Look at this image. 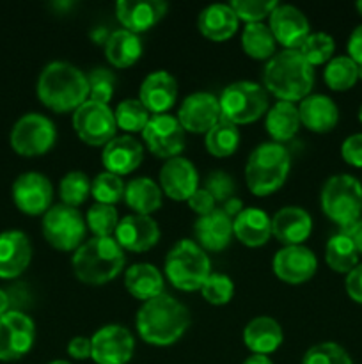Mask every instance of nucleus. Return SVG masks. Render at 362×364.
Returning a JSON list of instances; mask_svg holds the SVG:
<instances>
[{
    "label": "nucleus",
    "mask_w": 362,
    "mask_h": 364,
    "mask_svg": "<svg viewBox=\"0 0 362 364\" xmlns=\"http://www.w3.org/2000/svg\"><path fill=\"white\" fill-rule=\"evenodd\" d=\"M314 84V71L298 50H283L266 63L263 85L279 102H302Z\"/></svg>",
    "instance_id": "obj_3"
},
{
    "label": "nucleus",
    "mask_w": 362,
    "mask_h": 364,
    "mask_svg": "<svg viewBox=\"0 0 362 364\" xmlns=\"http://www.w3.org/2000/svg\"><path fill=\"white\" fill-rule=\"evenodd\" d=\"M322 210L332 223L351 226L362 213V183L350 174L329 178L322 188Z\"/></svg>",
    "instance_id": "obj_7"
},
{
    "label": "nucleus",
    "mask_w": 362,
    "mask_h": 364,
    "mask_svg": "<svg viewBox=\"0 0 362 364\" xmlns=\"http://www.w3.org/2000/svg\"><path fill=\"white\" fill-rule=\"evenodd\" d=\"M194 235L197 244L204 251L219 252L224 251L233 240V219L222 212V208H215L208 215H202L195 220Z\"/></svg>",
    "instance_id": "obj_25"
},
{
    "label": "nucleus",
    "mask_w": 362,
    "mask_h": 364,
    "mask_svg": "<svg viewBox=\"0 0 362 364\" xmlns=\"http://www.w3.org/2000/svg\"><path fill=\"white\" fill-rule=\"evenodd\" d=\"M9 308H11L9 295H7V291H4L2 288H0V316L6 315V313L9 311Z\"/></svg>",
    "instance_id": "obj_57"
},
{
    "label": "nucleus",
    "mask_w": 362,
    "mask_h": 364,
    "mask_svg": "<svg viewBox=\"0 0 362 364\" xmlns=\"http://www.w3.org/2000/svg\"><path fill=\"white\" fill-rule=\"evenodd\" d=\"M35 340L34 320L18 309L0 316V361H18L31 352Z\"/></svg>",
    "instance_id": "obj_12"
},
{
    "label": "nucleus",
    "mask_w": 362,
    "mask_h": 364,
    "mask_svg": "<svg viewBox=\"0 0 362 364\" xmlns=\"http://www.w3.org/2000/svg\"><path fill=\"white\" fill-rule=\"evenodd\" d=\"M124 203L138 215H149L162 206V188L151 178H135L124 187Z\"/></svg>",
    "instance_id": "obj_34"
},
{
    "label": "nucleus",
    "mask_w": 362,
    "mask_h": 364,
    "mask_svg": "<svg viewBox=\"0 0 362 364\" xmlns=\"http://www.w3.org/2000/svg\"><path fill=\"white\" fill-rule=\"evenodd\" d=\"M275 38L268 25L265 23H247L241 32V46L245 53L252 59H272L275 55Z\"/></svg>",
    "instance_id": "obj_36"
},
{
    "label": "nucleus",
    "mask_w": 362,
    "mask_h": 364,
    "mask_svg": "<svg viewBox=\"0 0 362 364\" xmlns=\"http://www.w3.org/2000/svg\"><path fill=\"white\" fill-rule=\"evenodd\" d=\"M119 220L116 206L103 205V203H94L85 215V224L91 233L98 238L112 237Z\"/></svg>",
    "instance_id": "obj_40"
},
{
    "label": "nucleus",
    "mask_w": 362,
    "mask_h": 364,
    "mask_svg": "<svg viewBox=\"0 0 362 364\" xmlns=\"http://www.w3.org/2000/svg\"><path fill=\"white\" fill-rule=\"evenodd\" d=\"M124 287L131 297L148 302L163 294V276L155 265L137 263L124 274Z\"/></svg>",
    "instance_id": "obj_31"
},
{
    "label": "nucleus",
    "mask_w": 362,
    "mask_h": 364,
    "mask_svg": "<svg viewBox=\"0 0 362 364\" xmlns=\"http://www.w3.org/2000/svg\"><path fill=\"white\" fill-rule=\"evenodd\" d=\"M190 322V311L187 306L165 291L144 302L135 318L138 336L155 347H169L176 343L187 333Z\"/></svg>",
    "instance_id": "obj_1"
},
{
    "label": "nucleus",
    "mask_w": 362,
    "mask_h": 364,
    "mask_svg": "<svg viewBox=\"0 0 362 364\" xmlns=\"http://www.w3.org/2000/svg\"><path fill=\"white\" fill-rule=\"evenodd\" d=\"M220 119L222 116H220L219 98L212 92H192L183 100L177 112V121L183 130L192 134L206 135Z\"/></svg>",
    "instance_id": "obj_16"
},
{
    "label": "nucleus",
    "mask_w": 362,
    "mask_h": 364,
    "mask_svg": "<svg viewBox=\"0 0 362 364\" xmlns=\"http://www.w3.org/2000/svg\"><path fill=\"white\" fill-rule=\"evenodd\" d=\"M270 31L284 50H300L311 34V25L298 7L279 4L270 14Z\"/></svg>",
    "instance_id": "obj_18"
},
{
    "label": "nucleus",
    "mask_w": 362,
    "mask_h": 364,
    "mask_svg": "<svg viewBox=\"0 0 362 364\" xmlns=\"http://www.w3.org/2000/svg\"><path fill=\"white\" fill-rule=\"evenodd\" d=\"M209 274H212V262L197 242L183 238L167 252L165 276L177 290H201Z\"/></svg>",
    "instance_id": "obj_6"
},
{
    "label": "nucleus",
    "mask_w": 362,
    "mask_h": 364,
    "mask_svg": "<svg viewBox=\"0 0 362 364\" xmlns=\"http://www.w3.org/2000/svg\"><path fill=\"white\" fill-rule=\"evenodd\" d=\"M53 188L41 173H23L13 183V201L25 215H45L52 208Z\"/></svg>",
    "instance_id": "obj_15"
},
{
    "label": "nucleus",
    "mask_w": 362,
    "mask_h": 364,
    "mask_svg": "<svg viewBox=\"0 0 362 364\" xmlns=\"http://www.w3.org/2000/svg\"><path fill=\"white\" fill-rule=\"evenodd\" d=\"M233 235L247 247H261L272 237V219L261 208H243L233 219Z\"/></svg>",
    "instance_id": "obj_27"
},
{
    "label": "nucleus",
    "mask_w": 362,
    "mask_h": 364,
    "mask_svg": "<svg viewBox=\"0 0 362 364\" xmlns=\"http://www.w3.org/2000/svg\"><path fill=\"white\" fill-rule=\"evenodd\" d=\"M283 327L270 316L252 318L243 329V341L252 354H272L283 345Z\"/></svg>",
    "instance_id": "obj_30"
},
{
    "label": "nucleus",
    "mask_w": 362,
    "mask_h": 364,
    "mask_svg": "<svg viewBox=\"0 0 362 364\" xmlns=\"http://www.w3.org/2000/svg\"><path fill=\"white\" fill-rule=\"evenodd\" d=\"M348 57L357 66H362V25H358L348 39Z\"/></svg>",
    "instance_id": "obj_53"
},
{
    "label": "nucleus",
    "mask_w": 362,
    "mask_h": 364,
    "mask_svg": "<svg viewBox=\"0 0 362 364\" xmlns=\"http://www.w3.org/2000/svg\"><path fill=\"white\" fill-rule=\"evenodd\" d=\"M109 36H110V32L106 31L105 27H94L91 31V39L94 43H98V45H103L105 46V43H106V39H109Z\"/></svg>",
    "instance_id": "obj_56"
},
{
    "label": "nucleus",
    "mask_w": 362,
    "mask_h": 364,
    "mask_svg": "<svg viewBox=\"0 0 362 364\" xmlns=\"http://www.w3.org/2000/svg\"><path fill=\"white\" fill-rule=\"evenodd\" d=\"M114 238L123 251L146 252L158 244L160 228L153 217L131 213L119 220Z\"/></svg>",
    "instance_id": "obj_19"
},
{
    "label": "nucleus",
    "mask_w": 362,
    "mask_h": 364,
    "mask_svg": "<svg viewBox=\"0 0 362 364\" xmlns=\"http://www.w3.org/2000/svg\"><path fill=\"white\" fill-rule=\"evenodd\" d=\"M105 55L109 63L116 68H130L141 59L142 41L138 34L119 28L110 32L105 43Z\"/></svg>",
    "instance_id": "obj_32"
},
{
    "label": "nucleus",
    "mask_w": 362,
    "mask_h": 364,
    "mask_svg": "<svg viewBox=\"0 0 362 364\" xmlns=\"http://www.w3.org/2000/svg\"><path fill=\"white\" fill-rule=\"evenodd\" d=\"M229 6L236 13L238 20H243L247 23H261L263 18H270V14L279 6V2H273V0H234Z\"/></svg>",
    "instance_id": "obj_47"
},
{
    "label": "nucleus",
    "mask_w": 362,
    "mask_h": 364,
    "mask_svg": "<svg viewBox=\"0 0 362 364\" xmlns=\"http://www.w3.org/2000/svg\"><path fill=\"white\" fill-rule=\"evenodd\" d=\"M38 98L53 112H75L89 100L87 75L62 60L46 64L38 78Z\"/></svg>",
    "instance_id": "obj_2"
},
{
    "label": "nucleus",
    "mask_w": 362,
    "mask_h": 364,
    "mask_svg": "<svg viewBox=\"0 0 362 364\" xmlns=\"http://www.w3.org/2000/svg\"><path fill=\"white\" fill-rule=\"evenodd\" d=\"M273 274L287 284H302L318 270L314 252L305 245H284L273 256Z\"/></svg>",
    "instance_id": "obj_17"
},
{
    "label": "nucleus",
    "mask_w": 362,
    "mask_h": 364,
    "mask_svg": "<svg viewBox=\"0 0 362 364\" xmlns=\"http://www.w3.org/2000/svg\"><path fill=\"white\" fill-rule=\"evenodd\" d=\"M325 262L337 274H348L358 265V251L348 235L339 231L330 237L325 247Z\"/></svg>",
    "instance_id": "obj_35"
},
{
    "label": "nucleus",
    "mask_w": 362,
    "mask_h": 364,
    "mask_svg": "<svg viewBox=\"0 0 362 364\" xmlns=\"http://www.w3.org/2000/svg\"><path fill=\"white\" fill-rule=\"evenodd\" d=\"M341 156L353 167H362V134H353L344 139L341 146Z\"/></svg>",
    "instance_id": "obj_49"
},
{
    "label": "nucleus",
    "mask_w": 362,
    "mask_h": 364,
    "mask_svg": "<svg viewBox=\"0 0 362 364\" xmlns=\"http://www.w3.org/2000/svg\"><path fill=\"white\" fill-rule=\"evenodd\" d=\"M357 11L362 14V0H358L357 2Z\"/></svg>",
    "instance_id": "obj_60"
},
{
    "label": "nucleus",
    "mask_w": 362,
    "mask_h": 364,
    "mask_svg": "<svg viewBox=\"0 0 362 364\" xmlns=\"http://www.w3.org/2000/svg\"><path fill=\"white\" fill-rule=\"evenodd\" d=\"M341 233L348 235V237L351 238V242L355 244V247H357L358 255H362V219H358L357 223H353L351 226L343 228Z\"/></svg>",
    "instance_id": "obj_54"
},
{
    "label": "nucleus",
    "mask_w": 362,
    "mask_h": 364,
    "mask_svg": "<svg viewBox=\"0 0 362 364\" xmlns=\"http://www.w3.org/2000/svg\"><path fill=\"white\" fill-rule=\"evenodd\" d=\"M48 364H71V363L62 361V359H59V361H52V363H48Z\"/></svg>",
    "instance_id": "obj_59"
},
{
    "label": "nucleus",
    "mask_w": 362,
    "mask_h": 364,
    "mask_svg": "<svg viewBox=\"0 0 362 364\" xmlns=\"http://www.w3.org/2000/svg\"><path fill=\"white\" fill-rule=\"evenodd\" d=\"M41 228L46 242L57 251H77L87 231L82 213L64 203L53 205L43 215Z\"/></svg>",
    "instance_id": "obj_9"
},
{
    "label": "nucleus",
    "mask_w": 362,
    "mask_h": 364,
    "mask_svg": "<svg viewBox=\"0 0 362 364\" xmlns=\"http://www.w3.org/2000/svg\"><path fill=\"white\" fill-rule=\"evenodd\" d=\"M126 258L116 238H91L75 251L71 267L78 281L91 287H102L116 279L123 270Z\"/></svg>",
    "instance_id": "obj_4"
},
{
    "label": "nucleus",
    "mask_w": 362,
    "mask_h": 364,
    "mask_svg": "<svg viewBox=\"0 0 362 364\" xmlns=\"http://www.w3.org/2000/svg\"><path fill=\"white\" fill-rule=\"evenodd\" d=\"M334 50H336V43H334L332 36L325 34V32H312L298 52L314 68L319 66V64L329 63L334 55Z\"/></svg>",
    "instance_id": "obj_42"
},
{
    "label": "nucleus",
    "mask_w": 362,
    "mask_h": 364,
    "mask_svg": "<svg viewBox=\"0 0 362 364\" xmlns=\"http://www.w3.org/2000/svg\"><path fill=\"white\" fill-rule=\"evenodd\" d=\"M32 245L23 231L0 233V279H14L31 265Z\"/></svg>",
    "instance_id": "obj_22"
},
{
    "label": "nucleus",
    "mask_w": 362,
    "mask_h": 364,
    "mask_svg": "<svg viewBox=\"0 0 362 364\" xmlns=\"http://www.w3.org/2000/svg\"><path fill=\"white\" fill-rule=\"evenodd\" d=\"M59 194L64 205L77 208L84 205L85 199L91 194V180L82 171H71L60 180Z\"/></svg>",
    "instance_id": "obj_41"
},
{
    "label": "nucleus",
    "mask_w": 362,
    "mask_h": 364,
    "mask_svg": "<svg viewBox=\"0 0 362 364\" xmlns=\"http://www.w3.org/2000/svg\"><path fill=\"white\" fill-rule=\"evenodd\" d=\"M234 188L236 187H234L233 178L220 169L209 173L204 180V191L220 205H224L227 199L234 198Z\"/></svg>",
    "instance_id": "obj_48"
},
{
    "label": "nucleus",
    "mask_w": 362,
    "mask_h": 364,
    "mask_svg": "<svg viewBox=\"0 0 362 364\" xmlns=\"http://www.w3.org/2000/svg\"><path fill=\"white\" fill-rule=\"evenodd\" d=\"M220 116L233 124H247L258 121L268 110V95L256 82H233L219 98Z\"/></svg>",
    "instance_id": "obj_8"
},
{
    "label": "nucleus",
    "mask_w": 362,
    "mask_h": 364,
    "mask_svg": "<svg viewBox=\"0 0 362 364\" xmlns=\"http://www.w3.org/2000/svg\"><path fill=\"white\" fill-rule=\"evenodd\" d=\"M114 116H116L117 128L124 132H130V134H137L146 128V124L151 119V114L149 110L142 105L141 100H124L117 105V109L114 110Z\"/></svg>",
    "instance_id": "obj_39"
},
{
    "label": "nucleus",
    "mask_w": 362,
    "mask_h": 364,
    "mask_svg": "<svg viewBox=\"0 0 362 364\" xmlns=\"http://www.w3.org/2000/svg\"><path fill=\"white\" fill-rule=\"evenodd\" d=\"M91 359L96 364H126L133 358V334L123 326L110 323L96 331L91 338Z\"/></svg>",
    "instance_id": "obj_14"
},
{
    "label": "nucleus",
    "mask_w": 362,
    "mask_h": 364,
    "mask_svg": "<svg viewBox=\"0 0 362 364\" xmlns=\"http://www.w3.org/2000/svg\"><path fill=\"white\" fill-rule=\"evenodd\" d=\"M55 139V124L38 112L21 116L11 130V146L21 156L45 155L53 148Z\"/></svg>",
    "instance_id": "obj_10"
},
{
    "label": "nucleus",
    "mask_w": 362,
    "mask_h": 364,
    "mask_svg": "<svg viewBox=\"0 0 362 364\" xmlns=\"http://www.w3.org/2000/svg\"><path fill=\"white\" fill-rule=\"evenodd\" d=\"M300 124L298 107L291 102H277L266 112V132L273 139V142H279V144L293 139Z\"/></svg>",
    "instance_id": "obj_33"
},
{
    "label": "nucleus",
    "mask_w": 362,
    "mask_h": 364,
    "mask_svg": "<svg viewBox=\"0 0 362 364\" xmlns=\"http://www.w3.org/2000/svg\"><path fill=\"white\" fill-rule=\"evenodd\" d=\"M241 210H243V203H241L240 198H231L222 205V212L226 213L229 219H234Z\"/></svg>",
    "instance_id": "obj_55"
},
{
    "label": "nucleus",
    "mask_w": 362,
    "mask_h": 364,
    "mask_svg": "<svg viewBox=\"0 0 362 364\" xmlns=\"http://www.w3.org/2000/svg\"><path fill=\"white\" fill-rule=\"evenodd\" d=\"M323 78L332 91H348L357 84L358 66L348 55L332 57L327 63Z\"/></svg>",
    "instance_id": "obj_38"
},
{
    "label": "nucleus",
    "mask_w": 362,
    "mask_h": 364,
    "mask_svg": "<svg viewBox=\"0 0 362 364\" xmlns=\"http://www.w3.org/2000/svg\"><path fill=\"white\" fill-rule=\"evenodd\" d=\"M142 159H144V148L131 135L114 137L112 141L103 146V166H105L106 173L117 174V176H124L137 169L142 164Z\"/></svg>",
    "instance_id": "obj_23"
},
{
    "label": "nucleus",
    "mask_w": 362,
    "mask_h": 364,
    "mask_svg": "<svg viewBox=\"0 0 362 364\" xmlns=\"http://www.w3.org/2000/svg\"><path fill=\"white\" fill-rule=\"evenodd\" d=\"M204 297V301H208L213 306H224L233 299L234 295V284L231 281L229 276L226 274H209L208 279L202 283L201 290H199Z\"/></svg>",
    "instance_id": "obj_45"
},
{
    "label": "nucleus",
    "mask_w": 362,
    "mask_h": 364,
    "mask_svg": "<svg viewBox=\"0 0 362 364\" xmlns=\"http://www.w3.org/2000/svg\"><path fill=\"white\" fill-rule=\"evenodd\" d=\"M358 78H362V66H358Z\"/></svg>",
    "instance_id": "obj_62"
},
{
    "label": "nucleus",
    "mask_w": 362,
    "mask_h": 364,
    "mask_svg": "<svg viewBox=\"0 0 362 364\" xmlns=\"http://www.w3.org/2000/svg\"><path fill=\"white\" fill-rule=\"evenodd\" d=\"M89 84V100L92 102L109 105L112 100L114 91H116V75L106 68H94L87 75Z\"/></svg>",
    "instance_id": "obj_44"
},
{
    "label": "nucleus",
    "mask_w": 362,
    "mask_h": 364,
    "mask_svg": "<svg viewBox=\"0 0 362 364\" xmlns=\"http://www.w3.org/2000/svg\"><path fill=\"white\" fill-rule=\"evenodd\" d=\"M187 203H188V206H190V208L194 210V212L197 213L199 217L208 215V213H212L213 210L216 208L215 199H213L212 196H209L208 192L204 191V188H197V191L192 194V198L188 199Z\"/></svg>",
    "instance_id": "obj_50"
},
{
    "label": "nucleus",
    "mask_w": 362,
    "mask_h": 364,
    "mask_svg": "<svg viewBox=\"0 0 362 364\" xmlns=\"http://www.w3.org/2000/svg\"><path fill=\"white\" fill-rule=\"evenodd\" d=\"M160 185L163 194L172 201H188L199 188V174L194 164L185 156L165 160L160 171Z\"/></svg>",
    "instance_id": "obj_20"
},
{
    "label": "nucleus",
    "mask_w": 362,
    "mask_h": 364,
    "mask_svg": "<svg viewBox=\"0 0 362 364\" xmlns=\"http://www.w3.org/2000/svg\"><path fill=\"white\" fill-rule=\"evenodd\" d=\"M177 82L169 71H155L148 75L141 85L138 100L149 110V114H165L176 103Z\"/></svg>",
    "instance_id": "obj_24"
},
{
    "label": "nucleus",
    "mask_w": 362,
    "mask_h": 364,
    "mask_svg": "<svg viewBox=\"0 0 362 364\" xmlns=\"http://www.w3.org/2000/svg\"><path fill=\"white\" fill-rule=\"evenodd\" d=\"M291 167V155L279 142H263L248 155L245 180L254 196H270L286 181Z\"/></svg>",
    "instance_id": "obj_5"
},
{
    "label": "nucleus",
    "mask_w": 362,
    "mask_h": 364,
    "mask_svg": "<svg viewBox=\"0 0 362 364\" xmlns=\"http://www.w3.org/2000/svg\"><path fill=\"white\" fill-rule=\"evenodd\" d=\"M91 194L96 199V203L114 206L124 198V183L121 176L105 171V173H99L91 181Z\"/></svg>",
    "instance_id": "obj_43"
},
{
    "label": "nucleus",
    "mask_w": 362,
    "mask_h": 364,
    "mask_svg": "<svg viewBox=\"0 0 362 364\" xmlns=\"http://www.w3.org/2000/svg\"><path fill=\"white\" fill-rule=\"evenodd\" d=\"M344 288H346V294L351 301L362 304V263L346 274Z\"/></svg>",
    "instance_id": "obj_51"
},
{
    "label": "nucleus",
    "mask_w": 362,
    "mask_h": 364,
    "mask_svg": "<svg viewBox=\"0 0 362 364\" xmlns=\"http://www.w3.org/2000/svg\"><path fill=\"white\" fill-rule=\"evenodd\" d=\"M67 354H70L73 359H78V361H84V359L91 358L92 354L91 338L75 336L73 340L67 343Z\"/></svg>",
    "instance_id": "obj_52"
},
{
    "label": "nucleus",
    "mask_w": 362,
    "mask_h": 364,
    "mask_svg": "<svg viewBox=\"0 0 362 364\" xmlns=\"http://www.w3.org/2000/svg\"><path fill=\"white\" fill-rule=\"evenodd\" d=\"M311 231V215L298 206H284L272 217V235L284 245H302Z\"/></svg>",
    "instance_id": "obj_26"
},
{
    "label": "nucleus",
    "mask_w": 362,
    "mask_h": 364,
    "mask_svg": "<svg viewBox=\"0 0 362 364\" xmlns=\"http://www.w3.org/2000/svg\"><path fill=\"white\" fill-rule=\"evenodd\" d=\"M358 121L362 123V105H361V109H358Z\"/></svg>",
    "instance_id": "obj_61"
},
{
    "label": "nucleus",
    "mask_w": 362,
    "mask_h": 364,
    "mask_svg": "<svg viewBox=\"0 0 362 364\" xmlns=\"http://www.w3.org/2000/svg\"><path fill=\"white\" fill-rule=\"evenodd\" d=\"M298 114H300V123L316 134L330 132L339 121V109L334 100L325 95H309L307 98L302 100Z\"/></svg>",
    "instance_id": "obj_28"
},
{
    "label": "nucleus",
    "mask_w": 362,
    "mask_h": 364,
    "mask_svg": "<svg viewBox=\"0 0 362 364\" xmlns=\"http://www.w3.org/2000/svg\"><path fill=\"white\" fill-rule=\"evenodd\" d=\"M167 9L169 6L163 0H119L116 4L117 20L133 34L155 27L165 16Z\"/></svg>",
    "instance_id": "obj_21"
},
{
    "label": "nucleus",
    "mask_w": 362,
    "mask_h": 364,
    "mask_svg": "<svg viewBox=\"0 0 362 364\" xmlns=\"http://www.w3.org/2000/svg\"><path fill=\"white\" fill-rule=\"evenodd\" d=\"M243 364H273L270 361L268 355H259V354H252L251 358H247L243 361Z\"/></svg>",
    "instance_id": "obj_58"
},
{
    "label": "nucleus",
    "mask_w": 362,
    "mask_h": 364,
    "mask_svg": "<svg viewBox=\"0 0 362 364\" xmlns=\"http://www.w3.org/2000/svg\"><path fill=\"white\" fill-rule=\"evenodd\" d=\"M302 364H353V361L341 345L325 341L309 348L304 354Z\"/></svg>",
    "instance_id": "obj_46"
},
{
    "label": "nucleus",
    "mask_w": 362,
    "mask_h": 364,
    "mask_svg": "<svg viewBox=\"0 0 362 364\" xmlns=\"http://www.w3.org/2000/svg\"><path fill=\"white\" fill-rule=\"evenodd\" d=\"M142 139L149 151L158 159H174L180 156L185 148V130L177 117L170 114L151 116L149 123L142 130Z\"/></svg>",
    "instance_id": "obj_13"
},
{
    "label": "nucleus",
    "mask_w": 362,
    "mask_h": 364,
    "mask_svg": "<svg viewBox=\"0 0 362 364\" xmlns=\"http://www.w3.org/2000/svg\"><path fill=\"white\" fill-rule=\"evenodd\" d=\"M73 128L89 146H105L116 137L117 123L109 105L87 100L73 114Z\"/></svg>",
    "instance_id": "obj_11"
},
{
    "label": "nucleus",
    "mask_w": 362,
    "mask_h": 364,
    "mask_svg": "<svg viewBox=\"0 0 362 364\" xmlns=\"http://www.w3.org/2000/svg\"><path fill=\"white\" fill-rule=\"evenodd\" d=\"M361 183H362V181H361Z\"/></svg>",
    "instance_id": "obj_63"
},
{
    "label": "nucleus",
    "mask_w": 362,
    "mask_h": 364,
    "mask_svg": "<svg viewBox=\"0 0 362 364\" xmlns=\"http://www.w3.org/2000/svg\"><path fill=\"white\" fill-rule=\"evenodd\" d=\"M238 16L229 4H212L197 18V27L212 41H227L238 31Z\"/></svg>",
    "instance_id": "obj_29"
},
{
    "label": "nucleus",
    "mask_w": 362,
    "mask_h": 364,
    "mask_svg": "<svg viewBox=\"0 0 362 364\" xmlns=\"http://www.w3.org/2000/svg\"><path fill=\"white\" fill-rule=\"evenodd\" d=\"M204 146L209 155L216 159H226L231 156L240 146V130L236 124L229 123L226 119H220L212 130L206 134Z\"/></svg>",
    "instance_id": "obj_37"
}]
</instances>
